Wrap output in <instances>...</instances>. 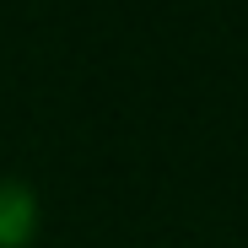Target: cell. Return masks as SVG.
<instances>
[{
	"mask_svg": "<svg viewBox=\"0 0 248 248\" xmlns=\"http://www.w3.org/2000/svg\"><path fill=\"white\" fill-rule=\"evenodd\" d=\"M32 232V194L22 184H0V243H22Z\"/></svg>",
	"mask_w": 248,
	"mask_h": 248,
	"instance_id": "cell-1",
	"label": "cell"
}]
</instances>
